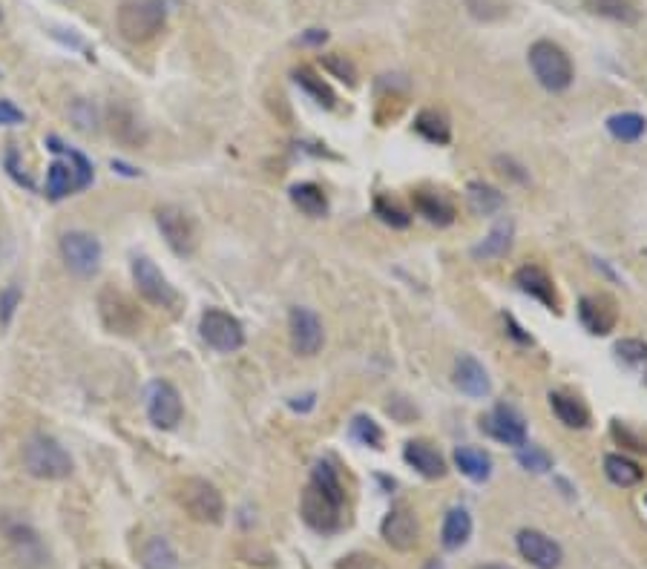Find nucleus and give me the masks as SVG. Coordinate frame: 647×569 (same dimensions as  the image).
I'll list each match as a JSON object with an SVG mask.
<instances>
[{"label":"nucleus","mask_w":647,"mask_h":569,"mask_svg":"<svg viewBox=\"0 0 647 569\" xmlns=\"http://www.w3.org/2000/svg\"><path fill=\"white\" fill-rule=\"evenodd\" d=\"M118 35L127 44H150L167 26L164 0H124L116 15Z\"/></svg>","instance_id":"1"},{"label":"nucleus","mask_w":647,"mask_h":569,"mask_svg":"<svg viewBox=\"0 0 647 569\" xmlns=\"http://www.w3.org/2000/svg\"><path fill=\"white\" fill-rule=\"evenodd\" d=\"M24 469L38 480H64L72 475V457L55 437L35 434L24 446Z\"/></svg>","instance_id":"2"},{"label":"nucleus","mask_w":647,"mask_h":569,"mask_svg":"<svg viewBox=\"0 0 647 569\" xmlns=\"http://www.w3.org/2000/svg\"><path fill=\"white\" fill-rule=\"evenodd\" d=\"M530 69L535 75V81L550 92H564L573 78H576V69L570 55L555 44V41H535L530 46Z\"/></svg>","instance_id":"3"},{"label":"nucleus","mask_w":647,"mask_h":569,"mask_svg":"<svg viewBox=\"0 0 647 569\" xmlns=\"http://www.w3.org/2000/svg\"><path fill=\"white\" fill-rule=\"evenodd\" d=\"M179 503L196 524H222L225 521V498L205 478H187L179 486Z\"/></svg>","instance_id":"4"},{"label":"nucleus","mask_w":647,"mask_h":569,"mask_svg":"<svg viewBox=\"0 0 647 569\" xmlns=\"http://www.w3.org/2000/svg\"><path fill=\"white\" fill-rule=\"evenodd\" d=\"M199 331H202V340L219 354H233V351H239L245 345L242 322L228 311H222V308H208L199 319Z\"/></svg>","instance_id":"5"},{"label":"nucleus","mask_w":647,"mask_h":569,"mask_svg":"<svg viewBox=\"0 0 647 569\" xmlns=\"http://www.w3.org/2000/svg\"><path fill=\"white\" fill-rule=\"evenodd\" d=\"M300 515L302 521L311 526L314 532L331 535V532H337L340 524H343V503L328 498L323 489H317L314 483H308L305 492H302Z\"/></svg>","instance_id":"6"},{"label":"nucleus","mask_w":647,"mask_h":569,"mask_svg":"<svg viewBox=\"0 0 647 569\" xmlns=\"http://www.w3.org/2000/svg\"><path fill=\"white\" fill-rule=\"evenodd\" d=\"M61 256L72 274L93 276L101 265V242L87 230H70L61 236Z\"/></svg>","instance_id":"7"},{"label":"nucleus","mask_w":647,"mask_h":569,"mask_svg":"<svg viewBox=\"0 0 647 569\" xmlns=\"http://www.w3.org/2000/svg\"><path fill=\"white\" fill-rule=\"evenodd\" d=\"M133 282L139 288V294L156 305V308H176L179 305V294L176 288L167 282V276L156 268V262H150L147 256L133 259Z\"/></svg>","instance_id":"8"},{"label":"nucleus","mask_w":647,"mask_h":569,"mask_svg":"<svg viewBox=\"0 0 647 569\" xmlns=\"http://www.w3.org/2000/svg\"><path fill=\"white\" fill-rule=\"evenodd\" d=\"M156 225L162 230L164 242L170 245V251L179 253V256H190L196 251V225L193 219L187 216L182 207L164 205L156 210Z\"/></svg>","instance_id":"9"},{"label":"nucleus","mask_w":647,"mask_h":569,"mask_svg":"<svg viewBox=\"0 0 647 569\" xmlns=\"http://www.w3.org/2000/svg\"><path fill=\"white\" fill-rule=\"evenodd\" d=\"M182 414H185L182 397L170 383L156 380L147 386V417L156 429H164V432L176 429L182 423Z\"/></svg>","instance_id":"10"},{"label":"nucleus","mask_w":647,"mask_h":569,"mask_svg":"<svg viewBox=\"0 0 647 569\" xmlns=\"http://www.w3.org/2000/svg\"><path fill=\"white\" fill-rule=\"evenodd\" d=\"M98 311H101L104 325H107L113 334H136L141 328L139 308H136L127 296L121 294V291L104 288L101 296H98Z\"/></svg>","instance_id":"11"},{"label":"nucleus","mask_w":647,"mask_h":569,"mask_svg":"<svg viewBox=\"0 0 647 569\" xmlns=\"http://www.w3.org/2000/svg\"><path fill=\"white\" fill-rule=\"evenodd\" d=\"M288 331H291V348L300 357H314L320 354L325 342V331L320 317L311 308H291L288 314Z\"/></svg>","instance_id":"12"},{"label":"nucleus","mask_w":647,"mask_h":569,"mask_svg":"<svg viewBox=\"0 0 647 569\" xmlns=\"http://www.w3.org/2000/svg\"><path fill=\"white\" fill-rule=\"evenodd\" d=\"M380 535L394 552H412L420 544V524H417L415 512L403 503L392 506L380 524Z\"/></svg>","instance_id":"13"},{"label":"nucleus","mask_w":647,"mask_h":569,"mask_svg":"<svg viewBox=\"0 0 647 569\" xmlns=\"http://www.w3.org/2000/svg\"><path fill=\"white\" fill-rule=\"evenodd\" d=\"M515 544H518L521 558L530 561L535 569H558L564 561V552L558 547V541H553L541 529H521Z\"/></svg>","instance_id":"14"},{"label":"nucleus","mask_w":647,"mask_h":569,"mask_svg":"<svg viewBox=\"0 0 647 569\" xmlns=\"http://www.w3.org/2000/svg\"><path fill=\"white\" fill-rule=\"evenodd\" d=\"M481 429L492 440L515 446V449H521L527 443V423H524V417L512 409V406H504V403L495 406L486 417H481Z\"/></svg>","instance_id":"15"},{"label":"nucleus","mask_w":647,"mask_h":569,"mask_svg":"<svg viewBox=\"0 0 647 569\" xmlns=\"http://www.w3.org/2000/svg\"><path fill=\"white\" fill-rule=\"evenodd\" d=\"M578 319H581V325H584L593 337H607V334L616 328V322H619L616 299L607 294L581 296V302H578Z\"/></svg>","instance_id":"16"},{"label":"nucleus","mask_w":647,"mask_h":569,"mask_svg":"<svg viewBox=\"0 0 647 569\" xmlns=\"http://www.w3.org/2000/svg\"><path fill=\"white\" fill-rule=\"evenodd\" d=\"M403 457L420 478L440 480L446 475V460L429 440H409L403 449Z\"/></svg>","instance_id":"17"},{"label":"nucleus","mask_w":647,"mask_h":569,"mask_svg":"<svg viewBox=\"0 0 647 569\" xmlns=\"http://www.w3.org/2000/svg\"><path fill=\"white\" fill-rule=\"evenodd\" d=\"M515 285L532 299H538L541 305H547L550 311H558V294H555V285L550 274L538 265H524L515 271Z\"/></svg>","instance_id":"18"},{"label":"nucleus","mask_w":647,"mask_h":569,"mask_svg":"<svg viewBox=\"0 0 647 569\" xmlns=\"http://www.w3.org/2000/svg\"><path fill=\"white\" fill-rule=\"evenodd\" d=\"M455 386L461 388L463 394L469 397H486L489 394V377H486V368L475 357L461 354L455 360Z\"/></svg>","instance_id":"19"},{"label":"nucleus","mask_w":647,"mask_h":569,"mask_svg":"<svg viewBox=\"0 0 647 569\" xmlns=\"http://www.w3.org/2000/svg\"><path fill=\"white\" fill-rule=\"evenodd\" d=\"M412 205H415V210L426 222H432V225H438V228H446V225L455 222V207H452V202H449L446 196H440V193L417 190V193H412Z\"/></svg>","instance_id":"20"},{"label":"nucleus","mask_w":647,"mask_h":569,"mask_svg":"<svg viewBox=\"0 0 647 569\" xmlns=\"http://www.w3.org/2000/svg\"><path fill=\"white\" fill-rule=\"evenodd\" d=\"M584 9L596 18H604V21H616L624 23V26H636L642 12L633 0H581Z\"/></svg>","instance_id":"21"},{"label":"nucleus","mask_w":647,"mask_h":569,"mask_svg":"<svg viewBox=\"0 0 647 569\" xmlns=\"http://www.w3.org/2000/svg\"><path fill=\"white\" fill-rule=\"evenodd\" d=\"M550 409L558 417V423H564L567 429H587L590 426V409L573 394L553 391L550 394Z\"/></svg>","instance_id":"22"},{"label":"nucleus","mask_w":647,"mask_h":569,"mask_svg":"<svg viewBox=\"0 0 647 569\" xmlns=\"http://www.w3.org/2000/svg\"><path fill=\"white\" fill-rule=\"evenodd\" d=\"M469 535H472V515L463 506L449 509L446 518H443V529H440V544L449 552H455L469 541Z\"/></svg>","instance_id":"23"},{"label":"nucleus","mask_w":647,"mask_h":569,"mask_svg":"<svg viewBox=\"0 0 647 569\" xmlns=\"http://www.w3.org/2000/svg\"><path fill=\"white\" fill-rule=\"evenodd\" d=\"M139 561L144 569H176L179 567V555L170 547V541L162 535L147 538L139 549Z\"/></svg>","instance_id":"24"},{"label":"nucleus","mask_w":647,"mask_h":569,"mask_svg":"<svg viewBox=\"0 0 647 569\" xmlns=\"http://www.w3.org/2000/svg\"><path fill=\"white\" fill-rule=\"evenodd\" d=\"M455 466L475 483H484L492 475V457L478 446H458L455 449Z\"/></svg>","instance_id":"25"},{"label":"nucleus","mask_w":647,"mask_h":569,"mask_svg":"<svg viewBox=\"0 0 647 569\" xmlns=\"http://www.w3.org/2000/svg\"><path fill=\"white\" fill-rule=\"evenodd\" d=\"M466 202H469V210L478 213V216H492L504 207V193L495 190L492 184L484 182H469L466 187Z\"/></svg>","instance_id":"26"},{"label":"nucleus","mask_w":647,"mask_h":569,"mask_svg":"<svg viewBox=\"0 0 647 569\" xmlns=\"http://www.w3.org/2000/svg\"><path fill=\"white\" fill-rule=\"evenodd\" d=\"M512 222H498L495 228L489 230V236H486L481 245H475L472 248V256L475 259H501V256H507L509 248H512Z\"/></svg>","instance_id":"27"},{"label":"nucleus","mask_w":647,"mask_h":569,"mask_svg":"<svg viewBox=\"0 0 647 569\" xmlns=\"http://www.w3.org/2000/svg\"><path fill=\"white\" fill-rule=\"evenodd\" d=\"M604 475L610 483H616V486H636V483H642L645 478V469H639V463H633L630 457L624 455H607L604 457Z\"/></svg>","instance_id":"28"},{"label":"nucleus","mask_w":647,"mask_h":569,"mask_svg":"<svg viewBox=\"0 0 647 569\" xmlns=\"http://www.w3.org/2000/svg\"><path fill=\"white\" fill-rule=\"evenodd\" d=\"M72 190H78V173H75V164H64V161H55L49 164L47 170V196L52 202L70 196Z\"/></svg>","instance_id":"29"},{"label":"nucleus","mask_w":647,"mask_h":569,"mask_svg":"<svg viewBox=\"0 0 647 569\" xmlns=\"http://www.w3.org/2000/svg\"><path fill=\"white\" fill-rule=\"evenodd\" d=\"M291 202L300 207L305 216H311V219H320V216L328 213V199H325L323 187H317V184L311 182L294 184L291 187Z\"/></svg>","instance_id":"30"},{"label":"nucleus","mask_w":647,"mask_h":569,"mask_svg":"<svg viewBox=\"0 0 647 569\" xmlns=\"http://www.w3.org/2000/svg\"><path fill=\"white\" fill-rule=\"evenodd\" d=\"M647 130V118L639 113H616L607 118V133L616 138V141H639L645 136Z\"/></svg>","instance_id":"31"},{"label":"nucleus","mask_w":647,"mask_h":569,"mask_svg":"<svg viewBox=\"0 0 647 569\" xmlns=\"http://www.w3.org/2000/svg\"><path fill=\"white\" fill-rule=\"evenodd\" d=\"M415 133L426 138L429 144H449L452 141L449 121L438 110H420L415 118Z\"/></svg>","instance_id":"32"},{"label":"nucleus","mask_w":647,"mask_h":569,"mask_svg":"<svg viewBox=\"0 0 647 569\" xmlns=\"http://www.w3.org/2000/svg\"><path fill=\"white\" fill-rule=\"evenodd\" d=\"M294 81H297L302 90L308 92V95H311V98H314L320 107H325V110H331V107L337 104V95H334V90L325 84L323 78H320L314 69H308V67L294 69Z\"/></svg>","instance_id":"33"},{"label":"nucleus","mask_w":647,"mask_h":569,"mask_svg":"<svg viewBox=\"0 0 647 569\" xmlns=\"http://www.w3.org/2000/svg\"><path fill=\"white\" fill-rule=\"evenodd\" d=\"M311 483L317 486V489H323L328 498H334L337 503H346V489H343V483H340V475H337V469L331 466V463H314V469H311Z\"/></svg>","instance_id":"34"},{"label":"nucleus","mask_w":647,"mask_h":569,"mask_svg":"<svg viewBox=\"0 0 647 569\" xmlns=\"http://www.w3.org/2000/svg\"><path fill=\"white\" fill-rule=\"evenodd\" d=\"M6 535H9V544L15 547V558H18V564H21V567H24L26 561H32V552H35L38 558L44 555V552H41V544H38V535H35L32 529H26V526L18 524V526H12Z\"/></svg>","instance_id":"35"},{"label":"nucleus","mask_w":647,"mask_h":569,"mask_svg":"<svg viewBox=\"0 0 647 569\" xmlns=\"http://www.w3.org/2000/svg\"><path fill=\"white\" fill-rule=\"evenodd\" d=\"M351 437L357 440V443H363V446H371V449H383V429L366 417V414H360V417H354L351 420Z\"/></svg>","instance_id":"36"},{"label":"nucleus","mask_w":647,"mask_h":569,"mask_svg":"<svg viewBox=\"0 0 647 569\" xmlns=\"http://www.w3.org/2000/svg\"><path fill=\"white\" fill-rule=\"evenodd\" d=\"M518 463L532 472V475H544V472H550L553 469V457L547 455L541 446H532V443H524L521 449H518Z\"/></svg>","instance_id":"37"},{"label":"nucleus","mask_w":647,"mask_h":569,"mask_svg":"<svg viewBox=\"0 0 647 569\" xmlns=\"http://www.w3.org/2000/svg\"><path fill=\"white\" fill-rule=\"evenodd\" d=\"M374 213L380 216V222H386L392 228H409V222H412V216L397 205L394 199H389V196H377L374 199Z\"/></svg>","instance_id":"38"},{"label":"nucleus","mask_w":647,"mask_h":569,"mask_svg":"<svg viewBox=\"0 0 647 569\" xmlns=\"http://www.w3.org/2000/svg\"><path fill=\"white\" fill-rule=\"evenodd\" d=\"M616 357L636 371H647V345L642 340H622L616 345Z\"/></svg>","instance_id":"39"},{"label":"nucleus","mask_w":647,"mask_h":569,"mask_svg":"<svg viewBox=\"0 0 647 569\" xmlns=\"http://www.w3.org/2000/svg\"><path fill=\"white\" fill-rule=\"evenodd\" d=\"M323 67L334 75V78H340L343 84H348V87H354L357 84V69H354V64L348 61L346 55H323Z\"/></svg>","instance_id":"40"},{"label":"nucleus","mask_w":647,"mask_h":569,"mask_svg":"<svg viewBox=\"0 0 647 569\" xmlns=\"http://www.w3.org/2000/svg\"><path fill=\"white\" fill-rule=\"evenodd\" d=\"M337 569H386V564L380 558L369 555V552H351V555L337 561Z\"/></svg>","instance_id":"41"},{"label":"nucleus","mask_w":647,"mask_h":569,"mask_svg":"<svg viewBox=\"0 0 647 569\" xmlns=\"http://www.w3.org/2000/svg\"><path fill=\"white\" fill-rule=\"evenodd\" d=\"M18 302H21V291H18L15 285H9V288L0 294V325H9V322H12Z\"/></svg>","instance_id":"42"},{"label":"nucleus","mask_w":647,"mask_h":569,"mask_svg":"<svg viewBox=\"0 0 647 569\" xmlns=\"http://www.w3.org/2000/svg\"><path fill=\"white\" fill-rule=\"evenodd\" d=\"M613 437H616V440H622L624 446H630L633 452H647V443H645V440H639L636 434L627 432V429H624V426H622V423H619V420H613Z\"/></svg>","instance_id":"43"},{"label":"nucleus","mask_w":647,"mask_h":569,"mask_svg":"<svg viewBox=\"0 0 647 569\" xmlns=\"http://www.w3.org/2000/svg\"><path fill=\"white\" fill-rule=\"evenodd\" d=\"M0 124H24V110H18L12 101H0Z\"/></svg>","instance_id":"44"},{"label":"nucleus","mask_w":647,"mask_h":569,"mask_svg":"<svg viewBox=\"0 0 647 569\" xmlns=\"http://www.w3.org/2000/svg\"><path fill=\"white\" fill-rule=\"evenodd\" d=\"M495 164H498V167H504V170H501L504 176H512L515 182H527V173H521L524 167H518L512 159H504V156H501V159H495Z\"/></svg>","instance_id":"45"},{"label":"nucleus","mask_w":647,"mask_h":569,"mask_svg":"<svg viewBox=\"0 0 647 569\" xmlns=\"http://www.w3.org/2000/svg\"><path fill=\"white\" fill-rule=\"evenodd\" d=\"M325 41H328V32H325V29H308V32L302 35V44L308 46H320L325 44Z\"/></svg>","instance_id":"46"},{"label":"nucleus","mask_w":647,"mask_h":569,"mask_svg":"<svg viewBox=\"0 0 647 569\" xmlns=\"http://www.w3.org/2000/svg\"><path fill=\"white\" fill-rule=\"evenodd\" d=\"M504 322H507L509 334H512V337H515V340H518V342H524V345H527V342H532L530 337H527V334H524V328H521V325H518V322H515V319H512V317H504Z\"/></svg>","instance_id":"47"},{"label":"nucleus","mask_w":647,"mask_h":569,"mask_svg":"<svg viewBox=\"0 0 647 569\" xmlns=\"http://www.w3.org/2000/svg\"><path fill=\"white\" fill-rule=\"evenodd\" d=\"M291 409H297V411L314 409V394H305V397H297V400H291Z\"/></svg>","instance_id":"48"},{"label":"nucleus","mask_w":647,"mask_h":569,"mask_svg":"<svg viewBox=\"0 0 647 569\" xmlns=\"http://www.w3.org/2000/svg\"><path fill=\"white\" fill-rule=\"evenodd\" d=\"M475 569H509V567H501V564H481V567Z\"/></svg>","instance_id":"49"},{"label":"nucleus","mask_w":647,"mask_h":569,"mask_svg":"<svg viewBox=\"0 0 647 569\" xmlns=\"http://www.w3.org/2000/svg\"><path fill=\"white\" fill-rule=\"evenodd\" d=\"M645 503H647V498H645Z\"/></svg>","instance_id":"50"}]
</instances>
